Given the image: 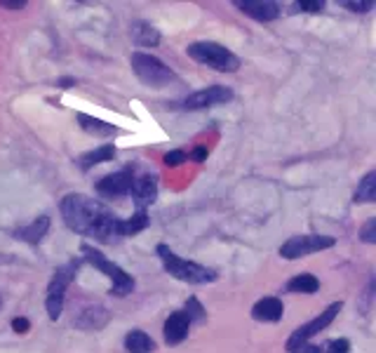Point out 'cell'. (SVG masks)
I'll return each instance as SVG.
<instances>
[{
	"label": "cell",
	"instance_id": "obj_1",
	"mask_svg": "<svg viewBox=\"0 0 376 353\" xmlns=\"http://www.w3.org/2000/svg\"><path fill=\"white\" fill-rule=\"evenodd\" d=\"M61 217L71 231L81 233L85 238H94L99 243H111L120 238V217L111 207L94 200L85 193H69L64 196Z\"/></svg>",
	"mask_w": 376,
	"mask_h": 353
},
{
	"label": "cell",
	"instance_id": "obj_2",
	"mask_svg": "<svg viewBox=\"0 0 376 353\" xmlns=\"http://www.w3.org/2000/svg\"><path fill=\"white\" fill-rule=\"evenodd\" d=\"M155 252H158V257H160L165 271H168L170 276H175L177 280H182V283L207 285V283H214L216 280L214 269H207V266H202V264L188 262V259L179 257L175 250H170L168 245H158Z\"/></svg>",
	"mask_w": 376,
	"mask_h": 353
},
{
	"label": "cell",
	"instance_id": "obj_3",
	"mask_svg": "<svg viewBox=\"0 0 376 353\" xmlns=\"http://www.w3.org/2000/svg\"><path fill=\"white\" fill-rule=\"evenodd\" d=\"M186 54L191 57L193 62L219 71V74H235L242 64L240 57H237L235 52H230L228 47H223V45H219V42H212V40L191 42V45L186 47Z\"/></svg>",
	"mask_w": 376,
	"mask_h": 353
},
{
	"label": "cell",
	"instance_id": "obj_4",
	"mask_svg": "<svg viewBox=\"0 0 376 353\" xmlns=\"http://www.w3.org/2000/svg\"><path fill=\"white\" fill-rule=\"evenodd\" d=\"M81 252L85 255V259L94 266V269H99L108 280H111V294L113 297H127V294L134 290V278L129 276L127 271H122L118 264H113L106 255H101L97 248H92L90 243H83Z\"/></svg>",
	"mask_w": 376,
	"mask_h": 353
},
{
	"label": "cell",
	"instance_id": "obj_5",
	"mask_svg": "<svg viewBox=\"0 0 376 353\" xmlns=\"http://www.w3.org/2000/svg\"><path fill=\"white\" fill-rule=\"evenodd\" d=\"M129 66H132L134 76L139 78L143 85L155 88V90L177 81L175 71H172L168 64L146 52H132V57H129Z\"/></svg>",
	"mask_w": 376,
	"mask_h": 353
},
{
	"label": "cell",
	"instance_id": "obj_6",
	"mask_svg": "<svg viewBox=\"0 0 376 353\" xmlns=\"http://www.w3.org/2000/svg\"><path fill=\"white\" fill-rule=\"evenodd\" d=\"M81 269V262L74 259V262L59 266V269L54 271L52 280H49L47 285V297H45V308H47V316L49 320H57L64 311V297H66V290L69 285L74 283L76 273Z\"/></svg>",
	"mask_w": 376,
	"mask_h": 353
},
{
	"label": "cell",
	"instance_id": "obj_7",
	"mask_svg": "<svg viewBox=\"0 0 376 353\" xmlns=\"http://www.w3.org/2000/svg\"><path fill=\"white\" fill-rule=\"evenodd\" d=\"M334 245H336V238H331V236H317V233L292 236L287 243H282L280 257L287 259V262H294V259L308 257V255H313V252L329 250V248H334Z\"/></svg>",
	"mask_w": 376,
	"mask_h": 353
},
{
	"label": "cell",
	"instance_id": "obj_8",
	"mask_svg": "<svg viewBox=\"0 0 376 353\" xmlns=\"http://www.w3.org/2000/svg\"><path fill=\"white\" fill-rule=\"evenodd\" d=\"M341 308H343L341 301H334V304H329L320 316H315L313 320H308L306 325L296 328L294 332H292V337L287 340V351L294 349V347H299V344H303V342H308L310 337L320 335L324 328H329L331 323H334V318L339 316V311H341Z\"/></svg>",
	"mask_w": 376,
	"mask_h": 353
},
{
	"label": "cell",
	"instance_id": "obj_9",
	"mask_svg": "<svg viewBox=\"0 0 376 353\" xmlns=\"http://www.w3.org/2000/svg\"><path fill=\"white\" fill-rule=\"evenodd\" d=\"M233 99V90L226 88V85H212V88L198 90L193 95H188L184 99V109L188 111H200V109H209V106H219V104H228Z\"/></svg>",
	"mask_w": 376,
	"mask_h": 353
},
{
	"label": "cell",
	"instance_id": "obj_10",
	"mask_svg": "<svg viewBox=\"0 0 376 353\" xmlns=\"http://www.w3.org/2000/svg\"><path fill=\"white\" fill-rule=\"evenodd\" d=\"M134 184V172L132 170H120L113 172V175L101 177L97 182V193H101L104 198H120V196H129Z\"/></svg>",
	"mask_w": 376,
	"mask_h": 353
},
{
	"label": "cell",
	"instance_id": "obj_11",
	"mask_svg": "<svg viewBox=\"0 0 376 353\" xmlns=\"http://www.w3.org/2000/svg\"><path fill=\"white\" fill-rule=\"evenodd\" d=\"M132 198H134V205L136 210H143L146 212L148 205L155 203L158 198V177L155 175H141V177H134V184H132Z\"/></svg>",
	"mask_w": 376,
	"mask_h": 353
},
{
	"label": "cell",
	"instance_id": "obj_12",
	"mask_svg": "<svg viewBox=\"0 0 376 353\" xmlns=\"http://www.w3.org/2000/svg\"><path fill=\"white\" fill-rule=\"evenodd\" d=\"M233 5L257 21H273L280 17V5L273 0H235Z\"/></svg>",
	"mask_w": 376,
	"mask_h": 353
},
{
	"label": "cell",
	"instance_id": "obj_13",
	"mask_svg": "<svg viewBox=\"0 0 376 353\" xmlns=\"http://www.w3.org/2000/svg\"><path fill=\"white\" fill-rule=\"evenodd\" d=\"M108 323H111V313L104 306H88L78 313V318L74 320V325L78 330H85V332H99L104 330Z\"/></svg>",
	"mask_w": 376,
	"mask_h": 353
},
{
	"label": "cell",
	"instance_id": "obj_14",
	"mask_svg": "<svg viewBox=\"0 0 376 353\" xmlns=\"http://www.w3.org/2000/svg\"><path fill=\"white\" fill-rule=\"evenodd\" d=\"M188 330H191V320H188V316L184 311L170 313L168 320H165V325H163L165 342H168L170 347H177V344H182L188 337Z\"/></svg>",
	"mask_w": 376,
	"mask_h": 353
},
{
	"label": "cell",
	"instance_id": "obj_15",
	"mask_svg": "<svg viewBox=\"0 0 376 353\" xmlns=\"http://www.w3.org/2000/svg\"><path fill=\"white\" fill-rule=\"evenodd\" d=\"M285 316V304L278 297H264L252 306V318L257 323H280Z\"/></svg>",
	"mask_w": 376,
	"mask_h": 353
},
{
	"label": "cell",
	"instance_id": "obj_16",
	"mask_svg": "<svg viewBox=\"0 0 376 353\" xmlns=\"http://www.w3.org/2000/svg\"><path fill=\"white\" fill-rule=\"evenodd\" d=\"M129 31H132V40L139 47H155L160 42V31L148 21H134Z\"/></svg>",
	"mask_w": 376,
	"mask_h": 353
},
{
	"label": "cell",
	"instance_id": "obj_17",
	"mask_svg": "<svg viewBox=\"0 0 376 353\" xmlns=\"http://www.w3.org/2000/svg\"><path fill=\"white\" fill-rule=\"evenodd\" d=\"M76 120L88 134H94V137H113V134H118V127H115V125H111V122H106V120L94 118V116H88V113H78Z\"/></svg>",
	"mask_w": 376,
	"mask_h": 353
},
{
	"label": "cell",
	"instance_id": "obj_18",
	"mask_svg": "<svg viewBox=\"0 0 376 353\" xmlns=\"http://www.w3.org/2000/svg\"><path fill=\"white\" fill-rule=\"evenodd\" d=\"M125 351L127 353H153L155 342L143 332V330H129L125 335Z\"/></svg>",
	"mask_w": 376,
	"mask_h": 353
},
{
	"label": "cell",
	"instance_id": "obj_19",
	"mask_svg": "<svg viewBox=\"0 0 376 353\" xmlns=\"http://www.w3.org/2000/svg\"><path fill=\"white\" fill-rule=\"evenodd\" d=\"M113 158H115V146H113V144H101L99 149L83 154L81 161H78V163H81V170H92L94 165L108 163V161H113Z\"/></svg>",
	"mask_w": 376,
	"mask_h": 353
},
{
	"label": "cell",
	"instance_id": "obj_20",
	"mask_svg": "<svg viewBox=\"0 0 376 353\" xmlns=\"http://www.w3.org/2000/svg\"><path fill=\"white\" fill-rule=\"evenodd\" d=\"M47 228H49V217H45V214H42V217L33 219L28 226L19 228V231L14 233V236L21 238V241H26V243H40L42 238H45Z\"/></svg>",
	"mask_w": 376,
	"mask_h": 353
},
{
	"label": "cell",
	"instance_id": "obj_21",
	"mask_svg": "<svg viewBox=\"0 0 376 353\" xmlns=\"http://www.w3.org/2000/svg\"><path fill=\"white\" fill-rule=\"evenodd\" d=\"M285 290L294 294H313L320 290V280H317L313 273H299V276H294L289 280Z\"/></svg>",
	"mask_w": 376,
	"mask_h": 353
},
{
	"label": "cell",
	"instance_id": "obj_22",
	"mask_svg": "<svg viewBox=\"0 0 376 353\" xmlns=\"http://www.w3.org/2000/svg\"><path fill=\"white\" fill-rule=\"evenodd\" d=\"M353 203H376V172H367L365 179L360 182Z\"/></svg>",
	"mask_w": 376,
	"mask_h": 353
},
{
	"label": "cell",
	"instance_id": "obj_23",
	"mask_svg": "<svg viewBox=\"0 0 376 353\" xmlns=\"http://www.w3.org/2000/svg\"><path fill=\"white\" fill-rule=\"evenodd\" d=\"M148 214L143 210H136V214H132L129 219H120V238L122 236H134L143 231V228L148 226Z\"/></svg>",
	"mask_w": 376,
	"mask_h": 353
},
{
	"label": "cell",
	"instance_id": "obj_24",
	"mask_svg": "<svg viewBox=\"0 0 376 353\" xmlns=\"http://www.w3.org/2000/svg\"><path fill=\"white\" fill-rule=\"evenodd\" d=\"M184 313L188 316V320H191V323H202V320L207 318L205 306H202L195 297H188V301H186V311H184Z\"/></svg>",
	"mask_w": 376,
	"mask_h": 353
},
{
	"label": "cell",
	"instance_id": "obj_25",
	"mask_svg": "<svg viewBox=\"0 0 376 353\" xmlns=\"http://www.w3.org/2000/svg\"><path fill=\"white\" fill-rule=\"evenodd\" d=\"M341 5L346 7V10H351V12H356V14H367V12H372L374 10V0H341Z\"/></svg>",
	"mask_w": 376,
	"mask_h": 353
},
{
	"label": "cell",
	"instance_id": "obj_26",
	"mask_svg": "<svg viewBox=\"0 0 376 353\" xmlns=\"http://www.w3.org/2000/svg\"><path fill=\"white\" fill-rule=\"evenodd\" d=\"M294 10H301L308 14H320V12H324V0H299V3H294Z\"/></svg>",
	"mask_w": 376,
	"mask_h": 353
},
{
	"label": "cell",
	"instance_id": "obj_27",
	"mask_svg": "<svg viewBox=\"0 0 376 353\" xmlns=\"http://www.w3.org/2000/svg\"><path fill=\"white\" fill-rule=\"evenodd\" d=\"M163 163L168 165V168H179V165H184V163H188V154L186 151H170V154H165V158H163Z\"/></svg>",
	"mask_w": 376,
	"mask_h": 353
},
{
	"label": "cell",
	"instance_id": "obj_28",
	"mask_svg": "<svg viewBox=\"0 0 376 353\" xmlns=\"http://www.w3.org/2000/svg\"><path fill=\"white\" fill-rule=\"evenodd\" d=\"M360 238H363L365 243H376V217L367 219V224L360 228Z\"/></svg>",
	"mask_w": 376,
	"mask_h": 353
},
{
	"label": "cell",
	"instance_id": "obj_29",
	"mask_svg": "<svg viewBox=\"0 0 376 353\" xmlns=\"http://www.w3.org/2000/svg\"><path fill=\"white\" fill-rule=\"evenodd\" d=\"M324 353H351V342L348 340H331L327 344V349H324Z\"/></svg>",
	"mask_w": 376,
	"mask_h": 353
},
{
	"label": "cell",
	"instance_id": "obj_30",
	"mask_svg": "<svg viewBox=\"0 0 376 353\" xmlns=\"http://www.w3.org/2000/svg\"><path fill=\"white\" fill-rule=\"evenodd\" d=\"M289 353H322V349L315 347V344H310V342H303V344H299V347L289 349Z\"/></svg>",
	"mask_w": 376,
	"mask_h": 353
},
{
	"label": "cell",
	"instance_id": "obj_31",
	"mask_svg": "<svg viewBox=\"0 0 376 353\" xmlns=\"http://www.w3.org/2000/svg\"><path fill=\"white\" fill-rule=\"evenodd\" d=\"M12 330L17 335H24V332H28V330H31V323H28L26 318H14L12 320Z\"/></svg>",
	"mask_w": 376,
	"mask_h": 353
},
{
	"label": "cell",
	"instance_id": "obj_32",
	"mask_svg": "<svg viewBox=\"0 0 376 353\" xmlns=\"http://www.w3.org/2000/svg\"><path fill=\"white\" fill-rule=\"evenodd\" d=\"M0 7H5V10H24L26 0H0Z\"/></svg>",
	"mask_w": 376,
	"mask_h": 353
},
{
	"label": "cell",
	"instance_id": "obj_33",
	"mask_svg": "<svg viewBox=\"0 0 376 353\" xmlns=\"http://www.w3.org/2000/svg\"><path fill=\"white\" fill-rule=\"evenodd\" d=\"M207 156H209V151L205 146H198V149H193V154L188 156V158H191V161H195V163H202V161H207Z\"/></svg>",
	"mask_w": 376,
	"mask_h": 353
},
{
	"label": "cell",
	"instance_id": "obj_34",
	"mask_svg": "<svg viewBox=\"0 0 376 353\" xmlns=\"http://www.w3.org/2000/svg\"><path fill=\"white\" fill-rule=\"evenodd\" d=\"M76 85V78H61V81H57V88H61V90H69V88H74Z\"/></svg>",
	"mask_w": 376,
	"mask_h": 353
},
{
	"label": "cell",
	"instance_id": "obj_35",
	"mask_svg": "<svg viewBox=\"0 0 376 353\" xmlns=\"http://www.w3.org/2000/svg\"><path fill=\"white\" fill-rule=\"evenodd\" d=\"M0 308H3V297H0Z\"/></svg>",
	"mask_w": 376,
	"mask_h": 353
}]
</instances>
